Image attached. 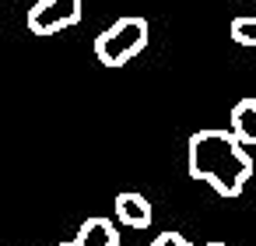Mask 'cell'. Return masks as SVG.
<instances>
[{"mask_svg":"<svg viewBox=\"0 0 256 246\" xmlns=\"http://www.w3.org/2000/svg\"><path fill=\"white\" fill-rule=\"evenodd\" d=\"M151 246H196V242H186L179 232H162L151 239ZM200 246H228V242H200Z\"/></svg>","mask_w":256,"mask_h":246,"instance_id":"obj_8","label":"cell"},{"mask_svg":"<svg viewBox=\"0 0 256 246\" xmlns=\"http://www.w3.org/2000/svg\"><path fill=\"white\" fill-rule=\"evenodd\" d=\"M228 130L246 144L256 148V99H238L228 113Z\"/></svg>","mask_w":256,"mask_h":246,"instance_id":"obj_5","label":"cell"},{"mask_svg":"<svg viewBox=\"0 0 256 246\" xmlns=\"http://www.w3.org/2000/svg\"><path fill=\"white\" fill-rule=\"evenodd\" d=\"M228 36H232V43H238V46H256V18H252V15L232 18Z\"/></svg>","mask_w":256,"mask_h":246,"instance_id":"obj_7","label":"cell"},{"mask_svg":"<svg viewBox=\"0 0 256 246\" xmlns=\"http://www.w3.org/2000/svg\"><path fill=\"white\" fill-rule=\"evenodd\" d=\"M74 239H78L81 246H120V232H116V225H112L109 218H102V214L81 221V228H78Z\"/></svg>","mask_w":256,"mask_h":246,"instance_id":"obj_6","label":"cell"},{"mask_svg":"<svg viewBox=\"0 0 256 246\" xmlns=\"http://www.w3.org/2000/svg\"><path fill=\"white\" fill-rule=\"evenodd\" d=\"M84 0H36L28 8V32L32 36H56L81 22Z\"/></svg>","mask_w":256,"mask_h":246,"instance_id":"obj_3","label":"cell"},{"mask_svg":"<svg viewBox=\"0 0 256 246\" xmlns=\"http://www.w3.org/2000/svg\"><path fill=\"white\" fill-rule=\"evenodd\" d=\"M252 169H256L252 155L232 130L207 127V130L190 134L186 172H190V179L214 186L218 197H238L246 190V183L252 179Z\"/></svg>","mask_w":256,"mask_h":246,"instance_id":"obj_1","label":"cell"},{"mask_svg":"<svg viewBox=\"0 0 256 246\" xmlns=\"http://www.w3.org/2000/svg\"><path fill=\"white\" fill-rule=\"evenodd\" d=\"M148 22L140 15H126V18H116L106 32H98L95 39V57L102 67H126L137 53H144L148 46Z\"/></svg>","mask_w":256,"mask_h":246,"instance_id":"obj_2","label":"cell"},{"mask_svg":"<svg viewBox=\"0 0 256 246\" xmlns=\"http://www.w3.org/2000/svg\"><path fill=\"white\" fill-rule=\"evenodd\" d=\"M116 218L126 225V228H148L154 211H151V200L137 190H123L116 197Z\"/></svg>","mask_w":256,"mask_h":246,"instance_id":"obj_4","label":"cell"},{"mask_svg":"<svg viewBox=\"0 0 256 246\" xmlns=\"http://www.w3.org/2000/svg\"><path fill=\"white\" fill-rule=\"evenodd\" d=\"M60 246H81V242H78V239H67V242H60Z\"/></svg>","mask_w":256,"mask_h":246,"instance_id":"obj_9","label":"cell"}]
</instances>
